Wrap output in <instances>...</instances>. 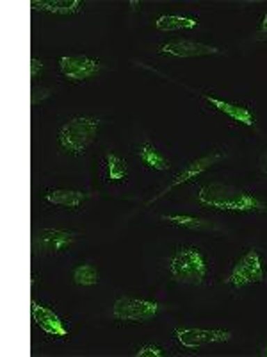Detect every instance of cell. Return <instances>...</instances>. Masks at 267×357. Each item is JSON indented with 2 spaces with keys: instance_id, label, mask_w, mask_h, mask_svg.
Returning a JSON list of instances; mask_svg holds the SVG:
<instances>
[{
  "instance_id": "obj_1",
  "label": "cell",
  "mask_w": 267,
  "mask_h": 357,
  "mask_svg": "<svg viewBox=\"0 0 267 357\" xmlns=\"http://www.w3.org/2000/svg\"><path fill=\"white\" fill-rule=\"evenodd\" d=\"M200 206L216 211L234 213H266L267 204L257 199L253 193L230 184H207L198 193Z\"/></svg>"
},
{
  "instance_id": "obj_2",
  "label": "cell",
  "mask_w": 267,
  "mask_h": 357,
  "mask_svg": "<svg viewBox=\"0 0 267 357\" xmlns=\"http://www.w3.org/2000/svg\"><path fill=\"white\" fill-rule=\"evenodd\" d=\"M170 272L177 282L202 284L209 273V261L198 247H180L171 257Z\"/></svg>"
},
{
  "instance_id": "obj_3",
  "label": "cell",
  "mask_w": 267,
  "mask_h": 357,
  "mask_svg": "<svg viewBox=\"0 0 267 357\" xmlns=\"http://www.w3.org/2000/svg\"><path fill=\"white\" fill-rule=\"evenodd\" d=\"M98 130H100V120L89 116H77L72 118L59 129L57 139H59L63 151L72 155H81L95 142Z\"/></svg>"
},
{
  "instance_id": "obj_4",
  "label": "cell",
  "mask_w": 267,
  "mask_h": 357,
  "mask_svg": "<svg viewBox=\"0 0 267 357\" xmlns=\"http://www.w3.org/2000/svg\"><path fill=\"white\" fill-rule=\"evenodd\" d=\"M264 280H266V273H264L262 257H260L259 250L251 248L235 263L227 282L235 289H239L248 284H260Z\"/></svg>"
},
{
  "instance_id": "obj_5",
  "label": "cell",
  "mask_w": 267,
  "mask_h": 357,
  "mask_svg": "<svg viewBox=\"0 0 267 357\" xmlns=\"http://www.w3.org/2000/svg\"><path fill=\"white\" fill-rule=\"evenodd\" d=\"M159 311H161V305L157 302L132 298V296L118 298L113 305V317L116 320L132 321V324H143V321L154 320Z\"/></svg>"
},
{
  "instance_id": "obj_6",
  "label": "cell",
  "mask_w": 267,
  "mask_h": 357,
  "mask_svg": "<svg viewBox=\"0 0 267 357\" xmlns=\"http://www.w3.org/2000/svg\"><path fill=\"white\" fill-rule=\"evenodd\" d=\"M59 68L68 81L82 82L95 77L102 70V65L98 59L88 56H65L59 59Z\"/></svg>"
},
{
  "instance_id": "obj_7",
  "label": "cell",
  "mask_w": 267,
  "mask_h": 357,
  "mask_svg": "<svg viewBox=\"0 0 267 357\" xmlns=\"http://www.w3.org/2000/svg\"><path fill=\"white\" fill-rule=\"evenodd\" d=\"M175 337L186 349H200L212 343H227L232 340V333L219 329H177Z\"/></svg>"
},
{
  "instance_id": "obj_8",
  "label": "cell",
  "mask_w": 267,
  "mask_h": 357,
  "mask_svg": "<svg viewBox=\"0 0 267 357\" xmlns=\"http://www.w3.org/2000/svg\"><path fill=\"white\" fill-rule=\"evenodd\" d=\"M221 159H222L221 152H212V154L203 155V158L196 159V161H193V162H189V165H187V167L184 168L182 172H178V174L175 175L170 186L164 188V190H162V193H159L157 197H154V199H152L148 204H154L155 200H159V199H161V197H164V195H166V193H170L171 190H175V188L180 186V184L189 183L191 178H196L200 174H203V172H205V170H209V168H211V167H214L216 162L221 161Z\"/></svg>"
},
{
  "instance_id": "obj_9",
  "label": "cell",
  "mask_w": 267,
  "mask_h": 357,
  "mask_svg": "<svg viewBox=\"0 0 267 357\" xmlns=\"http://www.w3.org/2000/svg\"><path fill=\"white\" fill-rule=\"evenodd\" d=\"M161 54H168V56L175 57H200V56H214L221 50L218 47H211V45L200 43V41L193 40H173L164 43L159 49Z\"/></svg>"
},
{
  "instance_id": "obj_10",
  "label": "cell",
  "mask_w": 267,
  "mask_h": 357,
  "mask_svg": "<svg viewBox=\"0 0 267 357\" xmlns=\"http://www.w3.org/2000/svg\"><path fill=\"white\" fill-rule=\"evenodd\" d=\"M73 243H75V234L63 231V229H43L38 238L40 250L43 254H50V256H57V254L70 250Z\"/></svg>"
},
{
  "instance_id": "obj_11",
  "label": "cell",
  "mask_w": 267,
  "mask_h": 357,
  "mask_svg": "<svg viewBox=\"0 0 267 357\" xmlns=\"http://www.w3.org/2000/svg\"><path fill=\"white\" fill-rule=\"evenodd\" d=\"M31 312H33L34 324H36L43 333H47L49 336L54 337L68 336V329H66L65 321L57 317L56 312L50 307L38 304V302H33V304H31Z\"/></svg>"
},
{
  "instance_id": "obj_12",
  "label": "cell",
  "mask_w": 267,
  "mask_h": 357,
  "mask_svg": "<svg viewBox=\"0 0 267 357\" xmlns=\"http://www.w3.org/2000/svg\"><path fill=\"white\" fill-rule=\"evenodd\" d=\"M202 97L205 98L211 106H214L218 111H221V113H225L227 116H230L232 120H235V122H239L248 127L255 126V114H253V111H251L250 107L239 106V104H234V102L219 100V98L211 97V95H207V93H203Z\"/></svg>"
},
{
  "instance_id": "obj_13",
  "label": "cell",
  "mask_w": 267,
  "mask_h": 357,
  "mask_svg": "<svg viewBox=\"0 0 267 357\" xmlns=\"http://www.w3.org/2000/svg\"><path fill=\"white\" fill-rule=\"evenodd\" d=\"M31 6H33V9L54 13L59 17H72V15H77L84 9L82 0H33Z\"/></svg>"
},
{
  "instance_id": "obj_14",
  "label": "cell",
  "mask_w": 267,
  "mask_h": 357,
  "mask_svg": "<svg viewBox=\"0 0 267 357\" xmlns=\"http://www.w3.org/2000/svg\"><path fill=\"white\" fill-rule=\"evenodd\" d=\"M88 199L84 191L79 190H63V188H56V190H49L44 193V200L52 206H63L68 209H75L81 206L84 200Z\"/></svg>"
},
{
  "instance_id": "obj_15",
  "label": "cell",
  "mask_w": 267,
  "mask_h": 357,
  "mask_svg": "<svg viewBox=\"0 0 267 357\" xmlns=\"http://www.w3.org/2000/svg\"><path fill=\"white\" fill-rule=\"evenodd\" d=\"M155 27L162 33H175V31H186V29L198 27V18L178 17V15H162L155 22Z\"/></svg>"
},
{
  "instance_id": "obj_16",
  "label": "cell",
  "mask_w": 267,
  "mask_h": 357,
  "mask_svg": "<svg viewBox=\"0 0 267 357\" xmlns=\"http://www.w3.org/2000/svg\"><path fill=\"white\" fill-rule=\"evenodd\" d=\"M138 155L148 168H154V170L159 172L170 170L171 168L170 159L166 155H162L152 143H143L138 149Z\"/></svg>"
},
{
  "instance_id": "obj_17",
  "label": "cell",
  "mask_w": 267,
  "mask_h": 357,
  "mask_svg": "<svg viewBox=\"0 0 267 357\" xmlns=\"http://www.w3.org/2000/svg\"><path fill=\"white\" fill-rule=\"evenodd\" d=\"M106 167L109 181L116 183V181H125L129 177V165H127L125 159L118 158L116 154H107Z\"/></svg>"
},
{
  "instance_id": "obj_18",
  "label": "cell",
  "mask_w": 267,
  "mask_h": 357,
  "mask_svg": "<svg viewBox=\"0 0 267 357\" xmlns=\"http://www.w3.org/2000/svg\"><path fill=\"white\" fill-rule=\"evenodd\" d=\"M73 282L77 286H95L100 282V272L93 264H81L73 272Z\"/></svg>"
},
{
  "instance_id": "obj_19",
  "label": "cell",
  "mask_w": 267,
  "mask_h": 357,
  "mask_svg": "<svg viewBox=\"0 0 267 357\" xmlns=\"http://www.w3.org/2000/svg\"><path fill=\"white\" fill-rule=\"evenodd\" d=\"M162 220H164V222H170L171 225H177V227L191 229V231H200V229H205L207 225H209L205 220L187 215H164Z\"/></svg>"
},
{
  "instance_id": "obj_20",
  "label": "cell",
  "mask_w": 267,
  "mask_h": 357,
  "mask_svg": "<svg viewBox=\"0 0 267 357\" xmlns=\"http://www.w3.org/2000/svg\"><path fill=\"white\" fill-rule=\"evenodd\" d=\"M164 356V352H162L161 347L157 345H145L141 347V349H138V352H136V357H162Z\"/></svg>"
},
{
  "instance_id": "obj_21",
  "label": "cell",
  "mask_w": 267,
  "mask_h": 357,
  "mask_svg": "<svg viewBox=\"0 0 267 357\" xmlns=\"http://www.w3.org/2000/svg\"><path fill=\"white\" fill-rule=\"evenodd\" d=\"M41 70H43V63L38 57H31V77L33 81H36L38 77H41Z\"/></svg>"
},
{
  "instance_id": "obj_22",
  "label": "cell",
  "mask_w": 267,
  "mask_h": 357,
  "mask_svg": "<svg viewBox=\"0 0 267 357\" xmlns=\"http://www.w3.org/2000/svg\"><path fill=\"white\" fill-rule=\"evenodd\" d=\"M259 168H260V172H262L264 175H267V151L264 152L262 155H260V159H259Z\"/></svg>"
},
{
  "instance_id": "obj_23",
  "label": "cell",
  "mask_w": 267,
  "mask_h": 357,
  "mask_svg": "<svg viewBox=\"0 0 267 357\" xmlns=\"http://www.w3.org/2000/svg\"><path fill=\"white\" fill-rule=\"evenodd\" d=\"M260 36H267V11L262 18V24H260Z\"/></svg>"
},
{
  "instance_id": "obj_24",
  "label": "cell",
  "mask_w": 267,
  "mask_h": 357,
  "mask_svg": "<svg viewBox=\"0 0 267 357\" xmlns=\"http://www.w3.org/2000/svg\"><path fill=\"white\" fill-rule=\"evenodd\" d=\"M130 6H132L134 11H138V9H141V4H139V2H136V0H132V2H130Z\"/></svg>"
},
{
  "instance_id": "obj_25",
  "label": "cell",
  "mask_w": 267,
  "mask_h": 357,
  "mask_svg": "<svg viewBox=\"0 0 267 357\" xmlns=\"http://www.w3.org/2000/svg\"><path fill=\"white\" fill-rule=\"evenodd\" d=\"M260 356H264V357H267V345L264 347L262 350H260Z\"/></svg>"
}]
</instances>
